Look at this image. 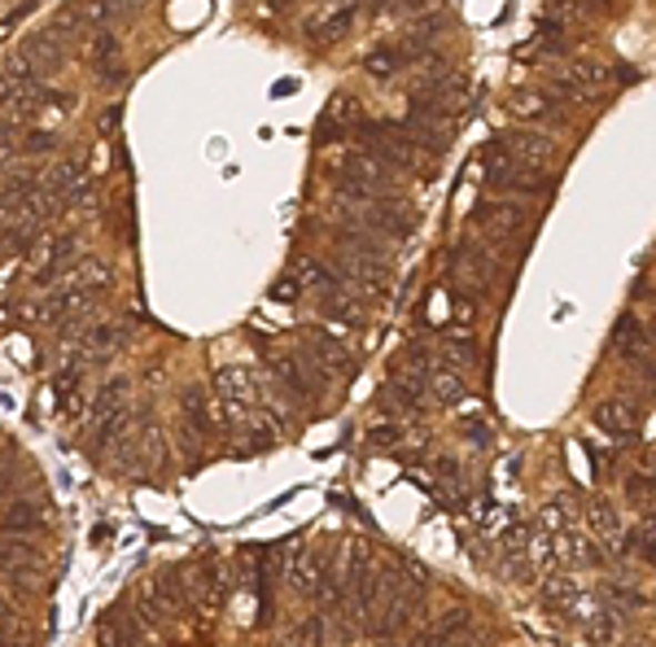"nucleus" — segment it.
<instances>
[{
    "instance_id": "nucleus-1",
    "label": "nucleus",
    "mask_w": 656,
    "mask_h": 647,
    "mask_svg": "<svg viewBox=\"0 0 656 647\" xmlns=\"http://www.w3.org/2000/svg\"><path fill=\"white\" fill-rule=\"evenodd\" d=\"M211 390H215V403L228 429H259V376L250 367H219L211 376Z\"/></svg>"
},
{
    "instance_id": "nucleus-4",
    "label": "nucleus",
    "mask_w": 656,
    "mask_h": 647,
    "mask_svg": "<svg viewBox=\"0 0 656 647\" xmlns=\"http://www.w3.org/2000/svg\"><path fill=\"white\" fill-rule=\"evenodd\" d=\"M180 412H184L180 437H184L189 451H193L198 442H211V433H219V416H215V407H211V390H206V385H189L184 398H180Z\"/></svg>"
},
{
    "instance_id": "nucleus-27",
    "label": "nucleus",
    "mask_w": 656,
    "mask_h": 647,
    "mask_svg": "<svg viewBox=\"0 0 656 647\" xmlns=\"http://www.w3.org/2000/svg\"><path fill=\"white\" fill-rule=\"evenodd\" d=\"M574 520H578L574 499H552V504L543 507V529H561V534H569Z\"/></svg>"
},
{
    "instance_id": "nucleus-3",
    "label": "nucleus",
    "mask_w": 656,
    "mask_h": 647,
    "mask_svg": "<svg viewBox=\"0 0 656 647\" xmlns=\"http://www.w3.org/2000/svg\"><path fill=\"white\" fill-rule=\"evenodd\" d=\"M119 351H123V328H119V324H110V320L88 324L71 342V367L74 372H83V367H105Z\"/></svg>"
},
{
    "instance_id": "nucleus-34",
    "label": "nucleus",
    "mask_w": 656,
    "mask_h": 647,
    "mask_svg": "<svg viewBox=\"0 0 656 647\" xmlns=\"http://www.w3.org/2000/svg\"><path fill=\"white\" fill-rule=\"evenodd\" d=\"M630 495H635L639 504H648V499L656 495V482L653 477H635V482H630Z\"/></svg>"
},
{
    "instance_id": "nucleus-20",
    "label": "nucleus",
    "mask_w": 656,
    "mask_h": 647,
    "mask_svg": "<svg viewBox=\"0 0 656 647\" xmlns=\"http://www.w3.org/2000/svg\"><path fill=\"white\" fill-rule=\"evenodd\" d=\"M578 595H583V586L574 582L569 574H561V577H552L547 582V590H543V599H547V608L552 613H561V617H569L574 613V604H578Z\"/></svg>"
},
{
    "instance_id": "nucleus-22",
    "label": "nucleus",
    "mask_w": 656,
    "mask_h": 647,
    "mask_svg": "<svg viewBox=\"0 0 656 647\" xmlns=\"http://www.w3.org/2000/svg\"><path fill=\"white\" fill-rule=\"evenodd\" d=\"M329 639H333L329 613H311V617H302L297 630H293V644L297 647H329Z\"/></svg>"
},
{
    "instance_id": "nucleus-7",
    "label": "nucleus",
    "mask_w": 656,
    "mask_h": 647,
    "mask_svg": "<svg viewBox=\"0 0 656 647\" xmlns=\"http://www.w3.org/2000/svg\"><path fill=\"white\" fill-rule=\"evenodd\" d=\"M552 560H556L561 569H595V565H604V543L569 529V534H561V538L552 543Z\"/></svg>"
},
{
    "instance_id": "nucleus-38",
    "label": "nucleus",
    "mask_w": 656,
    "mask_h": 647,
    "mask_svg": "<svg viewBox=\"0 0 656 647\" xmlns=\"http://www.w3.org/2000/svg\"><path fill=\"white\" fill-rule=\"evenodd\" d=\"M101 128H110V132H114V128H119V105H110V114H105V119H101Z\"/></svg>"
},
{
    "instance_id": "nucleus-19",
    "label": "nucleus",
    "mask_w": 656,
    "mask_h": 647,
    "mask_svg": "<svg viewBox=\"0 0 656 647\" xmlns=\"http://www.w3.org/2000/svg\"><path fill=\"white\" fill-rule=\"evenodd\" d=\"M128 394H132V381H128V376H110V385L92 398V425H97V421H105V416L128 412Z\"/></svg>"
},
{
    "instance_id": "nucleus-23",
    "label": "nucleus",
    "mask_w": 656,
    "mask_h": 647,
    "mask_svg": "<svg viewBox=\"0 0 656 647\" xmlns=\"http://www.w3.org/2000/svg\"><path fill=\"white\" fill-rule=\"evenodd\" d=\"M132 425V416L128 412H119V416H105V421H97L92 425V442L101 446V451H114V446H123V433Z\"/></svg>"
},
{
    "instance_id": "nucleus-40",
    "label": "nucleus",
    "mask_w": 656,
    "mask_h": 647,
    "mask_svg": "<svg viewBox=\"0 0 656 647\" xmlns=\"http://www.w3.org/2000/svg\"><path fill=\"white\" fill-rule=\"evenodd\" d=\"M653 328H656V320H653Z\"/></svg>"
},
{
    "instance_id": "nucleus-10",
    "label": "nucleus",
    "mask_w": 656,
    "mask_h": 647,
    "mask_svg": "<svg viewBox=\"0 0 656 647\" xmlns=\"http://www.w3.org/2000/svg\"><path fill=\"white\" fill-rule=\"evenodd\" d=\"M473 635V617L464 613V608H455V613H442L430 630H421L416 639H412V647H455L464 644Z\"/></svg>"
},
{
    "instance_id": "nucleus-2",
    "label": "nucleus",
    "mask_w": 656,
    "mask_h": 647,
    "mask_svg": "<svg viewBox=\"0 0 656 647\" xmlns=\"http://www.w3.org/2000/svg\"><path fill=\"white\" fill-rule=\"evenodd\" d=\"M268 372H272L268 381H272L290 403H311V398H320V394L329 390V376L306 360L297 346H293V351H268Z\"/></svg>"
},
{
    "instance_id": "nucleus-32",
    "label": "nucleus",
    "mask_w": 656,
    "mask_h": 647,
    "mask_svg": "<svg viewBox=\"0 0 656 647\" xmlns=\"http://www.w3.org/2000/svg\"><path fill=\"white\" fill-rule=\"evenodd\" d=\"M13 630H18V608H13V599L0 595V639L13 635Z\"/></svg>"
},
{
    "instance_id": "nucleus-21",
    "label": "nucleus",
    "mask_w": 656,
    "mask_h": 647,
    "mask_svg": "<svg viewBox=\"0 0 656 647\" xmlns=\"http://www.w3.org/2000/svg\"><path fill=\"white\" fill-rule=\"evenodd\" d=\"M407 67V53L398 49V44H381V49H372L364 58V71L372 79H394V74Z\"/></svg>"
},
{
    "instance_id": "nucleus-36",
    "label": "nucleus",
    "mask_w": 656,
    "mask_h": 647,
    "mask_svg": "<svg viewBox=\"0 0 656 647\" xmlns=\"http://www.w3.org/2000/svg\"><path fill=\"white\" fill-rule=\"evenodd\" d=\"M372 446H394L398 442V429L394 425H385V429H372V437H367Z\"/></svg>"
},
{
    "instance_id": "nucleus-12",
    "label": "nucleus",
    "mask_w": 656,
    "mask_h": 647,
    "mask_svg": "<svg viewBox=\"0 0 656 647\" xmlns=\"http://www.w3.org/2000/svg\"><path fill=\"white\" fill-rule=\"evenodd\" d=\"M92 71H97V79H101L105 88H119V83L128 79L123 53H119V40H114L110 31H101V36L92 40Z\"/></svg>"
},
{
    "instance_id": "nucleus-35",
    "label": "nucleus",
    "mask_w": 656,
    "mask_h": 647,
    "mask_svg": "<svg viewBox=\"0 0 656 647\" xmlns=\"http://www.w3.org/2000/svg\"><path fill=\"white\" fill-rule=\"evenodd\" d=\"M297 281H293V276H285V281H276V285H272V297H281V302H290V297H297Z\"/></svg>"
},
{
    "instance_id": "nucleus-11",
    "label": "nucleus",
    "mask_w": 656,
    "mask_h": 647,
    "mask_svg": "<svg viewBox=\"0 0 656 647\" xmlns=\"http://www.w3.org/2000/svg\"><path fill=\"white\" fill-rule=\"evenodd\" d=\"M613 351H617L622 360L639 363V367L653 363V342H648V333H644V324H639L635 315H626V320L613 328Z\"/></svg>"
},
{
    "instance_id": "nucleus-14",
    "label": "nucleus",
    "mask_w": 656,
    "mask_h": 647,
    "mask_svg": "<svg viewBox=\"0 0 656 647\" xmlns=\"http://www.w3.org/2000/svg\"><path fill=\"white\" fill-rule=\"evenodd\" d=\"M595 425L608 433V437H630L635 425H639V412L626 398H608V403L595 407Z\"/></svg>"
},
{
    "instance_id": "nucleus-8",
    "label": "nucleus",
    "mask_w": 656,
    "mask_h": 647,
    "mask_svg": "<svg viewBox=\"0 0 656 647\" xmlns=\"http://www.w3.org/2000/svg\"><path fill=\"white\" fill-rule=\"evenodd\" d=\"M504 149L512 153V162L521 166V171H538V166H547L552 158H556V144L547 141L543 132H529V128H521V132H508L504 137Z\"/></svg>"
},
{
    "instance_id": "nucleus-28",
    "label": "nucleus",
    "mask_w": 656,
    "mask_h": 647,
    "mask_svg": "<svg viewBox=\"0 0 656 647\" xmlns=\"http://www.w3.org/2000/svg\"><path fill=\"white\" fill-rule=\"evenodd\" d=\"M442 355H446V363L451 367H468V363H477V346H473V337H446L442 342Z\"/></svg>"
},
{
    "instance_id": "nucleus-31",
    "label": "nucleus",
    "mask_w": 656,
    "mask_h": 647,
    "mask_svg": "<svg viewBox=\"0 0 656 647\" xmlns=\"http://www.w3.org/2000/svg\"><path fill=\"white\" fill-rule=\"evenodd\" d=\"M460 429H464V437H468V442H477V446H482V442H491V425H486L477 412H468V416L460 421Z\"/></svg>"
},
{
    "instance_id": "nucleus-17",
    "label": "nucleus",
    "mask_w": 656,
    "mask_h": 647,
    "mask_svg": "<svg viewBox=\"0 0 656 647\" xmlns=\"http://www.w3.org/2000/svg\"><path fill=\"white\" fill-rule=\"evenodd\" d=\"M97 647H153V635H145L137 621L110 617L105 626H97Z\"/></svg>"
},
{
    "instance_id": "nucleus-29",
    "label": "nucleus",
    "mask_w": 656,
    "mask_h": 647,
    "mask_svg": "<svg viewBox=\"0 0 656 647\" xmlns=\"http://www.w3.org/2000/svg\"><path fill=\"white\" fill-rule=\"evenodd\" d=\"M22 149H27V153H53V149H62V137L49 132V128H36V132L22 137Z\"/></svg>"
},
{
    "instance_id": "nucleus-25",
    "label": "nucleus",
    "mask_w": 656,
    "mask_h": 647,
    "mask_svg": "<svg viewBox=\"0 0 656 647\" xmlns=\"http://www.w3.org/2000/svg\"><path fill=\"white\" fill-rule=\"evenodd\" d=\"M586 520H591V529H595L599 538H608L613 547L622 543V520H617V512L608 504H591L586 507Z\"/></svg>"
},
{
    "instance_id": "nucleus-5",
    "label": "nucleus",
    "mask_w": 656,
    "mask_h": 647,
    "mask_svg": "<svg viewBox=\"0 0 656 647\" xmlns=\"http://www.w3.org/2000/svg\"><path fill=\"white\" fill-rule=\"evenodd\" d=\"M355 18H360L355 4H324V9H315V13L306 18V40L320 44V49H324V44H337V40L351 36Z\"/></svg>"
},
{
    "instance_id": "nucleus-16",
    "label": "nucleus",
    "mask_w": 656,
    "mask_h": 647,
    "mask_svg": "<svg viewBox=\"0 0 656 647\" xmlns=\"http://www.w3.org/2000/svg\"><path fill=\"white\" fill-rule=\"evenodd\" d=\"M430 398L437 403H464L468 398V381H464V372L460 367H451V363H437L434 372H430Z\"/></svg>"
},
{
    "instance_id": "nucleus-15",
    "label": "nucleus",
    "mask_w": 656,
    "mask_h": 647,
    "mask_svg": "<svg viewBox=\"0 0 656 647\" xmlns=\"http://www.w3.org/2000/svg\"><path fill=\"white\" fill-rule=\"evenodd\" d=\"M482 162H486V184H491V189H512V184L525 175V171L512 162V153L499 141L482 149Z\"/></svg>"
},
{
    "instance_id": "nucleus-6",
    "label": "nucleus",
    "mask_w": 656,
    "mask_h": 647,
    "mask_svg": "<svg viewBox=\"0 0 656 647\" xmlns=\"http://www.w3.org/2000/svg\"><path fill=\"white\" fill-rule=\"evenodd\" d=\"M297 351L315 363L324 376H337V372H351V367H355L351 351H346V346H342L333 333H306V337L297 342Z\"/></svg>"
},
{
    "instance_id": "nucleus-18",
    "label": "nucleus",
    "mask_w": 656,
    "mask_h": 647,
    "mask_svg": "<svg viewBox=\"0 0 656 647\" xmlns=\"http://www.w3.org/2000/svg\"><path fill=\"white\" fill-rule=\"evenodd\" d=\"M608 79L604 71V62H569V67H561L556 71V88H565V92H591V88H599Z\"/></svg>"
},
{
    "instance_id": "nucleus-13",
    "label": "nucleus",
    "mask_w": 656,
    "mask_h": 647,
    "mask_svg": "<svg viewBox=\"0 0 656 647\" xmlns=\"http://www.w3.org/2000/svg\"><path fill=\"white\" fill-rule=\"evenodd\" d=\"M49 520H44V507L36 504V499H18V504L4 507V516H0V534H18V538H31V534H40Z\"/></svg>"
},
{
    "instance_id": "nucleus-9",
    "label": "nucleus",
    "mask_w": 656,
    "mask_h": 647,
    "mask_svg": "<svg viewBox=\"0 0 656 647\" xmlns=\"http://www.w3.org/2000/svg\"><path fill=\"white\" fill-rule=\"evenodd\" d=\"M360 123H364L360 101H355V97H346V92H337V97L329 101V110H324L320 128H315V141L320 144L337 141V137H346V132H351V128H360Z\"/></svg>"
},
{
    "instance_id": "nucleus-33",
    "label": "nucleus",
    "mask_w": 656,
    "mask_h": 647,
    "mask_svg": "<svg viewBox=\"0 0 656 647\" xmlns=\"http://www.w3.org/2000/svg\"><path fill=\"white\" fill-rule=\"evenodd\" d=\"M639 547L656 560V516H648V520L639 525Z\"/></svg>"
},
{
    "instance_id": "nucleus-30",
    "label": "nucleus",
    "mask_w": 656,
    "mask_h": 647,
    "mask_svg": "<svg viewBox=\"0 0 656 647\" xmlns=\"http://www.w3.org/2000/svg\"><path fill=\"white\" fill-rule=\"evenodd\" d=\"M512 110H516L521 119H547V110H552V105H547L538 92H521V97L512 101Z\"/></svg>"
},
{
    "instance_id": "nucleus-24",
    "label": "nucleus",
    "mask_w": 656,
    "mask_h": 647,
    "mask_svg": "<svg viewBox=\"0 0 656 647\" xmlns=\"http://www.w3.org/2000/svg\"><path fill=\"white\" fill-rule=\"evenodd\" d=\"M79 385H83V376L67 367L58 381H53V398H58V412H67V416H79Z\"/></svg>"
},
{
    "instance_id": "nucleus-39",
    "label": "nucleus",
    "mask_w": 656,
    "mask_h": 647,
    "mask_svg": "<svg viewBox=\"0 0 656 647\" xmlns=\"http://www.w3.org/2000/svg\"><path fill=\"white\" fill-rule=\"evenodd\" d=\"M455 647H482L477 639H464V644H455Z\"/></svg>"
},
{
    "instance_id": "nucleus-37",
    "label": "nucleus",
    "mask_w": 656,
    "mask_h": 647,
    "mask_svg": "<svg viewBox=\"0 0 656 647\" xmlns=\"http://www.w3.org/2000/svg\"><path fill=\"white\" fill-rule=\"evenodd\" d=\"M9 153H13V123L0 119V162H4Z\"/></svg>"
},
{
    "instance_id": "nucleus-26",
    "label": "nucleus",
    "mask_w": 656,
    "mask_h": 647,
    "mask_svg": "<svg viewBox=\"0 0 656 647\" xmlns=\"http://www.w3.org/2000/svg\"><path fill=\"white\" fill-rule=\"evenodd\" d=\"M525 211L516 206V202H491V206H482L473 223H491V228H512V223H521Z\"/></svg>"
}]
</instances>
